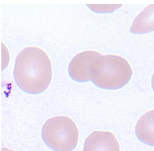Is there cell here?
I'll use <instances>...</instances> for the list:
<instances>
[{
    "mask_svg": "<svg viewBox=\"0 0 154 151\" xmlns=\"http://www.w3.org/2000/svg\"><path fill=\"white\" fill-rule=\"evenodd\" d=\"M83 151H120V149L112 133L94 131L85 140Z\"/></svg>",
    "mask_w": 154,
    "mask_h": 151,
    "instance_id": "obj_5",
    "label": "cell"
},
{
    "mask_svg": "<svg viewBox=\"0 0 154 151\" xmlns=\"http://www.w3.org/2000/svg\"><path fill=\"white\" fill-rule=\"evenodd\" d=\"M132 74L131 67L123 57L102 55L94 66L91 80L101 89L116 90L125 86Z\"/></svg>",
    "mask_w": 154,
    "mask_h": 151,
    "instance_id": "obj_2",
    "label": "cell"
},
{
    "mask_svg": "<svg viewBox=\"0 0 154 151\" xmlns=\"http://www.w3.org/2000/svg\"><path fill=\"white\" fill-rule=\"evenodd\" d=\"M102 55L95 51L82 52L70 62L68 71L70 77L78 82L91 80L94 66Z\"/></svg>",
    "mask_w": 154,
    "mask_h": 151,
    "instance_id": "obj_4",
    "label": "cell"
},
{
    "mask_svg": "<svg viewBox=\"0 0 154 151\" xmlns=\"http://www.w3.org/2000/svg\"><path fill=\"white\" fill-rule=\"evenodd\" d=\"M42 137L46 144L54 151H72L78 143V128L70 118L54 117L44 125Z\"/></svg>",
    "mask_w": 154,
    "mask_h": 151,
    "instance_id": "obj_3",
    "label": "cell"
},
{
    "mask_svg": "<svg viewBox=\"0 0 154 151\" xmlns=\"http://www.w3.org/2000/svg\"><path fill=\"white\" fill-rule=\"evenodd\" d=\"M135 132L140 142L154 146V110L145 113L139 119Z\"/></svg>",
    "mask_w": 154,
    "mask_h": 151,
    "instance_id": "obj_6",
    "label": "cell"
},
{
    "mask_svg": "<svg viewBox=\"0 0 154 151\" xmlns=\"http://www.w3.org/2000/svg\"><path fill=\"white\" fill-rule=\"evenodd\" d=\"M151 84H152V87L153 88V90L154 91V74L152 77V80H151Z\"/></svg>",
    "mask_w": 154,
    "mask_h": 151,
    "instance_id": "obj_8",
    "label": "cell"
},
{
    "mask_svg": "<svg viewBox=\"0 0 154 151\" xmlns=\"http://www.w3.org/2000/svg\"><path fill=\"white\" fill-rule=\"evenodd\" d=\"M2 151H13V150H11V149H8V148H2Z\"/></svg>",
    "mask_w": 154,
    "mask_h": 151,
    "instance_id": "obj_9",
    "label": "cell"
},
{
    "mask_svg": "<svg viewBox=\"0 0 154 151\" xmlns=\"http://www.w3.org/2000/svg\"><path fill=\"white\" fill-rule=\"evenodd\" d=\"M14 76L22 90L30 94L41 93L48 87L52 79L50 59L42 49L27 47L17 56Z\"/></svg>",
    "mask_w": 154,
    "mask_h": 151,
    "instance_id": "obj_1",
    "label": "cell"
},
{
    "mask_svg": "<svg viewBox=\"0 0 154 151\" xmlns=\"http://www.w3.org/2000/svg\"><path fill=\"white\" fill-rule=\"evenodd\" d=\"M154 31V4L149 5L134 20L130 28L133 34H143Z\"/></svg>",
    "mask_w": 154,
    "mask_h": 151,
    "instance_id": "obj_7",
    "label": "cell"
}]
</instances>
